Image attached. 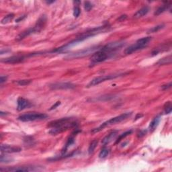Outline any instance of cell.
I'll return each instance as SVG.
<instances>
[{
	"mask_svg": "<svg viewBox=\"0 0 172 172\" xmlns=\"http://www.w3.org/2000/svg\"><path fill=\"white\" fill-rule=\"evenodd\" d=\"M109 28H110L109 24H106L103 26L96 27V28H93L92 29L88 30H87L86 32H83L82 34H81L79 36H78L77 37L75 38L74 40H71V42H69L67 43V44L62 46V47L56 48L55 49H53V50H50L49 52H48V53H60L62 52H64V51L67 50L71 47L76 45L78 43L83 42V40L87 39L90 37L95 36L96 34L102 33V32H106L107 30H108Z\"/></svg>",
	"mask_w": 172,
	"mask_h": 172,
	"instance_id": "obj_1",
	"label": "cell"
},
{
	"mask_svg": "<svg viewBox=\"0 0 172 172\" xmlns=\"http://www.w3.org/2000/svg\"><path fill=\"white\" fill-rule=\"evenodd\" d=\"M77 122L76 120L71 117L62 118L60 119L51 121L48 123V127L50 128L49 133L52 135H56L69 129L76 128Z\"/></svg>",
	"mask_w": 172,
	"mask_h": 172,
	"instance_id": "obj_2",
	"label": "cell"
},
{
	"mask_svg": "<svg viewBox=\"0 0 172 172\" xmlns=\"http://www.w3.org/2000/svg\"><path fill=\"white\" fill-rule=\"evenodd\" d=\"M131 114H132V112H126V113H124V114H122L117 116H116V117L110 118V120H107V121H106V122L102 123V125L99 126V127L93 129L92 131H91V133H98V132L101 131L102 130H103L104 128L107 127V126L116 125V124H118L121 122H122V121L126 120V118L130 117Z\"/></svg>",
	"mask_w": 172,
	"mask_h": 172,
	"instance_id": "obj_3",
	"label": "cell"
},
{
	"mask_svg": "<svg viewBox=\"0 0 172 172\" xmlns=\"http://www.w3.org/2000/svg\"><path fill=\"white\" fill-rule=\"evenodd\" d=\"M151 40V37H143L142 39H139L134 44L129 46L125 50V53L126 55H130V54L136 52L137 50H141L142 48L146 47Z\"/></svg>",
	"mask_w": 172,
	"mask_h": 172,
	"instance_id": "obj_4",
	"label": "cell"
},
{
	"mask_svg": "<svg viewBox=\"0 0 172 172\" xmlns=\"http://www.w3.org/2000/svg\"><path fill=\"white\" fill-rule=\"evenodd\" d=\"M99 46H93V47H89L84 48L83 50H77L76 52L73 53L71 54H69L68 55L65 56V59H79L83 57V56L90 55L91 54H93L97 50L99 49Z\"/></svg>",
	"mask_w": 172,
	"mask_h": 172,
	"instance_id": "obj_5",
	"label": "cell"
},
{
	"mask_svg": "<svg viewBox=\"0 0 172 172\" xmlns=\"http://www.w3.org/2000/svg\"><path fill=\"white\" fill-rule=\"evenodd\" d=\"M48 118V116L43 113L29 112L25 114H22L18 118V119L22 122H30V121L42 120Z\"/></svg>",
	"mask_w": 172,
	"mask_h": 172,
	"instance_id": "obj_6",
	"label": "cell"
},
{
	"mask_svg": "<svg viewBox=\"0 0 172 172\" xmlns=\"http://www.w3.org/2000/svg\"><path fill=\"white\" fill-rule=\"evenodd\" d=\"M126 73H116V74H111V75H101V76L97 77L96 78H94L91 82L89 83V84L87 85V87H92V86H95L99 84L102 82H105V81L107 80H111L113 79H115V78L119 77L121 76H123V75H126Z\"/></svg>",
	"mask_w": 172,
	"mask_h": 172,
	"instance_id": "obj_7",
	"label": "cell"
},
{
	"mask_svg": "<svg viewBox=\"0 0 172 172\" xmlns=\"http://www.w3.org/2000/svg\"><path fill=\"white\" fill-rule=\"evenodd\" d=\"M125 42L122 41V40H119V41H115L108 43L107 44L102 47L101 49L105 51V52L109 53L110 55H111V53L120 49L121 48L125 46Z\"/></svg>",
	"mask_w": 172,
	"mask_h": 172,
	"instance_id": "obj_8",
	"label": "cell"
},
{
	"mask_svg": "<svg viewBox=\"0 0 172 172\" xmlns=\"http://www.w3.org/2000/svg\"><path fill=\"white\" fill-rule=\"evenodd\" d=\"M110 55L109 53L105 52L103 50H102L101 48H99L98 50H97L96 52L94 53L92 56H91V64H95L99 63H102V62L106 61V59H108Z\"/></svg>",
	"mask_w": 172,
	"mask_h": 172,
	"instance_id": "obj_9",
	"label": "cell"
},
{
	"mask_svg": "<svg viewBox=\"0 0 172 172\" xmlns=\"http://www.w3.org/2000/svg\"><path fill=\"white\" fill-rule=\"evenodd\" d=\"M51 90H71L75 87V85L70 82H56L49 85Z\"/></svg>",
	"mask_w": 172,
	"mask_h": 172,
	"instance_id": "obj_10",
	"label": "cell"
},
{
	"mask_svg": "<svg viewBox=\"0 0 172 172\" xmlns=\"http://www.w3.org/2000/svg\"><path fill=\"white\" fill-rule=\"evenodd\" d=\"M39 171V168L36 167H29V166H22V167H12V168H8L0 169L1 171Z\"/></svg>",
	"mask_w": 172,
	"mask_h": 172,
	"instance_id": "obj_11",
	"label": "cell"
},
{
	"mask_svg": "<svg viewBox=\"0 0 172 172\" xmlns=\"http://www.w3.org/2000/svg\"><path fill=\"white\" fill-rule=\"evenodd\" d=\"M26 56L23 55H17V56H12L10 57L2 59L1 62L5 63H9V64H16L19 63L21 62L24 61L25 60Z\"/></svg>",
	"mask_w": 172,
	"mask_h": 172,
	"instance_id": "obj_12",
	"label": "cell"
},
{
	"mask_svg": "<svg viewBox=\"0 0 172 172\" xmlns=\"http://www.w3.org/2000/svg\"><path fill=\"white\" fill-rule=\"evenodd\" d=\"M22 150V149L19 147L12 146L10 145H1V153H19Z\"/></svg>",
	"mask_w": 172,
	"mask_h": 172,
	"instance_id": "obj_13",
	"label": "cell"
},
{
	"mask_svg": "<svg viewBox=\"0 0 172 172\" xmlns=\"http://www.w3.org/2000/svg\"><path fill=\"white\" fill-rule=\"evenodd\" d=\"M17 109L18 111H22L26 108L30 107L32 104L28 99L24 98L23 97H19L17 100Z\"/></svg>",
	"mask_w": 172,
	"mask_h": 172,
	"instance_id": "obj_14",
	"label": "cell"
},
{
	"mask_svg": "<svg viewBox=\"0 0 172 172\" xmlns=\"http://www.w3.org/2000/svg\"><path fill=\"white\" fill-rule=\"evenodd\" d=\"M46 23H47V17H46V16L42 15L40 16L39 20H37L36 25L34 26V28L35 30V31H36V32H39L40 31H41L44 28V27L46 25Z\"/></svg>",
	"mask_w": 172,
	"mask_h": 172,
	"instance_id": "obj_15",
	"label": "cell"
},
{
	"mask_svg": "<svg viewBox=\"0 0 172 172\" xmlns=\"http://www.w3.org/2000/svg\"><path fill=\"white\" fill-rule=\"evenodd\" d=\"M79 132H80V130H78L77 129H76L74 133L72 134V135L68 139L65 145H64L63 149L62 150V154L64 155V153L67 152V149H69V147H71V145L74 143L75 142V136H76V134L78 133H79Z\"/></svg>",
	"mask_w": 172,
	"mask_h": 172,
	"instance_id": "obj_16",
	"label": "cell"
},
{
	"mask_svg": "<svg viewBox=\"0 0 172 172\" xmlns=\"http://www.w3.org/2000/svg\"><path fill=\"white\" fill-rule=\"evenodd\" d=\"M118 134L117 130H114L112 131L111 133H109L107 136H106L104 138L102 139V143L104 145H106L108 144H109L110 142H112L113 141V139H115V137Z\"/></svg>",
	"mask_w": 172,
	"mask_h": 172,
	"instance_id": "obj_17",
	"label": "cell"
},
{
	"mask_svg": "<svg viewBox=\"0 0 172 172\" xmlns=\"http://www.w3.org/2000/svg\"><path fill=\"white\" fill-rule=\"evenodd\" d=\"M34 33H36V31H35V30L33 27V28H30L28 30H26L25 31L21 32V33L17 36V38H16V40H23L24 39H25L26 36H28L29 35L32 34Z\"/></svg>",
	"mask_w": 172,
	"mask_h": 172,
	"instance_id": "obj_18",
	"label": "cell"
},
{
	"mask_svg": "<svg viewBox=\"0 0 172 172\" xmlns=\"http://www.w3.org/2000/svg\"><path fill=\"white\" fill-rule=\"evenodd\" d=\"M149 12V7L148 6H145L141 8V9L139 10L137 12L134 13V18H140L145 16V15H147L148 12Z\"/></svg>",
	"mask_w": 172,
	"mask_h": 172,
	"instance_id": "obj_19",
	"label": "cell"
},
{
	"mask_svg": "<svg viewBox=\"0 0 172 172\" xmlns=\"http://www.w3.org/2000/svg\"><path fill=\"white\" fill-rule=\"evenodd\" d=\"M161 120V117L160 116H157L155 118H153L151 122H150L149 126V130L150 132H153V130H155V128H157V126H158L159 123Z\"/></svg>",
	"mask_w": 172,
	"mask_h": 172,
	"instance_id": "obj_20",
	"label": "cell"
},
{
	"mask_svg": "<svg viewBox=\"0 0 172 172\" xmlns=\"http://www.w3.org/2000/svg\"><path fill=\"white\" fill-rule=\"evenodd\" d=\"M171 4V2H166L165 4L161 5V6L157 8V10L155 11L154 14L155 16H159V15H160L161 13L165 12L166 10H168L169 8L170 7Z\"/></svg>",
	"mask_w": 172,
	"mask_h": 172,
	"instance_id": "obj_21",
	"label": "cell"
},
{
	"mask_svg": "<svg viewBox=\"0 0 172 172\" xmlns=\"http://www.w3.org/2000/svg\"><path fill=\"white\" fill-rule=\"evenodd\" d=\"M171 48V44H169V45L167 44H164L161 46L160 47H158L157 48H155L154 50L152 51L151 53V55L152 56H155V55H157L158 53H159L161 52H163V51H165L169 49V48Z\"/></svg>",
	"mask_w": 172,
	"mask_h": 172,
	"instance_id": "obj_22",
	"label": "cell"
},
{
	"mask_svg": "<svg viewBox=\"0 0 172 172\" xmlns=\"http://www.w3.org/2000/svg\"><path fill=\"white\" fill-rule=\"evenodd\" d=\"M171 55H169L167 56H165L162 59H161L157 62V65H165V64H169L171 63Z\"/></svg>",
	"mask_w": 172,
	"mask_h": 172,
	"instance_id": "obj_23",
	"label": "cell"
},
{
	"mask_svg": "<svg viewBox=\"0 0 172 172\" xmlns=\"http://www.w3.org/2000/svg\"><path fill=\"white\" fill-rule=\"evenodd\" d=\"M132 132H133V130H127V131L125 132V133H122V134H121L118 137V139H116V141L115 145L118 144L121 141H122V140H123L124 139H125L126 137L127 136L130 135V134L132 133Z\"/></svg>",
	"mask_w": 172,
	"mask_h": 172,
	"instance_id": "obj_24",
	"label": "cell"
},
{
	"mask_svg": "<svg viewBox=\"0 0 172 172\" xmlns=\"http://www.w3.org/2000/svg\"><path fill=\"white\" fill-rule=\"evenodd\" d=\"M98 141L97 139L93 140V141L91 142L90 146H89V148H88L89 154L90 155L92 154L94 151V150H95V149L96 148L97 145H98Z\"/></svg>",
	"mask_w": 172,
	"mask_h": 172,
	"instance_id": "obj_25",
	"label": "cell"
},
{
	"mask_svg": "<svg viewBox=\"0 0 172 172\" xmlns=\"http://www.w3.org/2000/svg\"><path fill=\"white\" fill-rule=\"evenodd\" d=\"M13 18H14V14H13V13H10V14L5 16V17L2 19L1 23L2 24H5L9 23L12 20V19Z\"/></svg>",
	"mask_w": 172,
	"mask_h": 172,
	"instance_id": "obj_26",
	"label": "cell"
},
{
	"mask_svg": "<svg viewBox=\"0 0 172 172\" xmlns=\"http://www.w3.org/2000/svg\"><path fill=\"white\" fill-rule=\"evenodd\" d=\"M110 150L109 149H108L106 147H104L103 149L101 150L100 153L99 154V157L100 159H104L106 158L108 155H109Z\"/></svg>",
	"mask_w": 172,
	"mask_h": 172,
	"instance_id": "obj_27",
	"label": "cell"
},
{
	"mask_svg": "<svg viewBox=\"0 0 172 172\" xmlns=\"http://www.w3.org/2000/svg\"><path fill=\"white\" fill-rule=\"evenodd\" d=\"M13 161V159L12 157H9V156H7V155H4L1 154V157H0V162L1 163H10V162H12Z\"/></svg>",
	"mask_w": 172,
	"mask_h": 172,
	"instance_id": "obj_28",
	"label": "cell"
},
{
	"mask_svg": "<svg viewBox=\"0 0 172 172\" xmlns=\"http://www.w3.org/2000/svg\"><path fill=\"white\" fill-rule=\"evenodd\" d=\"M164 27H165V25H164V24H159V25L154 26V27H153L152 28L149 29L147 32L148 33H155V32H157L159 30H160L161 29L163 28Z\"/></svg>",
	"mask_w": 172,
	"mask_h": 172,
	"instance_id": "obj_29",
	"label": "cell"
},
{
	"mask_svg": "<svg viewBox=\"0 0 172 172\" xmlns=\"http://www.w3.org/2000/svg\"><path fill=\"white\" fill-rule=\"evenodd\" d=\"M172 111V106L171 102H167L164 105V112L165 114H170Z\"/></svg>",
	"mask_w": 172,
	"mask_h": 172,
	"instance_id": "obj_30",
	"label": "cell"
},
{
	"mask_svg": "<svg viewBox=\"0 0 172 172\" xmlns=\"http://www.w3.org/2000/svg\"><path fill=\"white\" fill-rule=\"evenodd\" d=\"M16 82H17L18 85H22V86H24V85H29L30 83L32 82V80H30V79H22V80H18Z\"/></svg>",
	"mask_w": 172,
	"mask_h": 172,
	"instance_id": "obj_31",
	"label": "cell"
},
{
	"mask_svg": "<svg viewBox=\"0 0 172 172\" xmlns=\"http://www.w3.org/2000/svg\"><path fill=\"white\" fill-rule=\"evenodd\" d=\"M81 13V10L78 5H75L73 9V16L75 18L79 17Z\"/></svg>",
	"mask_w": 172,
	"mask_h": 172,
	"instance_id": "obj_32",
	"label": "cell"
},
{
	"mask_svg": "<svg viewBox=\"0 0 172 172\" xmlns=\"http://www.w3.org/2000/svg\"><path fill=\"white\" fill-rule=\"evenodd\" d=\"M84 8L85 11H87V12H90V11L93 8V4L90 1H85Z\"/></svg>",
	"mask_w": 172,
	"mask_h": 172,
	"instance_id": "obj_33",
	"label": "cell"
},
{
	"mask_svg": "<svg viewBox=\"0 0 172 172\" xmlns=\"http://www.w3.org/2000/svg\"><path fill=\"white\" fill-rule=\"evenodd\" d=\"M171 82H169L168 83H167V84L161 86V89H162L163 90H168V89L171 88Z\"/></svg>",
	"mask_w": 172,
	"mask_h": 172,
	"instance_id": "obj_34",
	"label": "cell"
},
{
	"mask_svg": "<svg viewBox=\"0 0 172 172\" xmlns=\"http://www.w3.org/2000/svg\"><path fill=\"white\" fill-rule=\"evenodd\" d=\"M126 18H127V16H126V14L122 15V16H120V17L117 19V20L119 21V22H123L124 20H126Z\"/></svg>",
	"mask_w": 172,
	"mask_h": 172,
	"instance_id": "obj_35",
	"label": "cell"
},
{
	"mask_svg": "<svg viewBox=\"0 0 172 172\" xmlns=\"http://www.w3.org/2000/svg\"><path fill=\"white\" fill-rule=\"evenodd\" d=\"M7 76H1V77H0V83L1 84H3L4 82H5L7 81Z\"/></svg>",
	"mask_w": 172,
	"mask_h": 172,
	"instance_id": "obj_36",
	"label": "cell"
},
{
	"mask_svg": "<svg viewBox=\"0 0 172 172\" xmlns=\"http://www.w3.org/2000/svg\"><path fill=\"white\" fill-rule=\"evenodd\" d=\"M147 133V130H142L139 132V133H138V136L139 137H142V136H145V134H146Z\"/></svg>",
	"mask_w": 172,
	"mask_h": 172,
	"instance_id": "obj_37",
	"label": "cell"
},
{
	"mask_svg": "<svg viewBox=\"0 0 172 172\" xmlns=\"http://www.w3.org/2000/svg\"><path fill=\"white\" fill-rule=\"evenodd\" d=\"M61 104V102H56V103L53 105V106L50 108V110H53V109H55L56 107H58L59 105Z\"/></svg>",
	"mask_w": 172,
	"mask_h": 172,
	"instance_id": "obj_38",
	"label": "cell"
},
{
	"mask_svg": "<svg viewBox=\"0 0 172 172\" xmlns=\"http://www.w3.org/2000/svg\"><path fill=\"white\" fill-rule=\"evenodd\" d=\"M26 15H24V16H20V18H18V19H16V22H20L22 20H23L24 18H26Z\"/></svg>",
	"mask_w": 172,
	"mask_h": 172,
	"instance_id": "obj_39",
	"label": "cell"
},
{
	"mask_svg": "<svg viewBox=\"0 0 172 172\" xmlns=\"http://www.w3.org/2000/svg\"><path fill=\"white\" fill-rule=\"evenodd\" d=\"M143 116V114H137L136 115V116H135V119H134V120H138L139 119V118H141V117Z\"/></svg>",
	"mask_w": 172,
	"mask_h": 172,
	"instance_id": "obj_40",
	"label": "cell"
},
{
	"mask_svg": "<svg viewBox=\"0 0 172 172\" xmlns=\"http://www.w3.org/2000/svg\"><path fill=\"white\" fill-rule=\"evenodd\" d=\"M10 50H1V55H3V54H4V53H7V52H10Z\"/></svg>",
	"mask_w": 172,
	"mask_h": 172,
	"instance_id": "obj_41",
	"label": "cell"
},
{
	"mask_svg": "<svg viewBox=\"0 0 172 172\" xmlns=\"http://www.w3.org/2000/svg\"><path fill=\"white\" fill-rule=\"evenodd\" d=\"M7 112H0V115H1V116H3L4 115H7Z\"/></svg>",
	"mask_w": 172,
	"mask_h": 172,
	"instance_id": "obj_42",
	"label": "cell"
},
{
	"mask_svg": "<svg viewBox=\"0 0 172 172\" xmlns=\"http://www.w3.org/2000/svg\"><path fill=\"white\" fill-rule=\"evenodd\" d=\"M53 2H54V1H47V4H51V3H53Z\"/></svg>",
	"mask_w": 172,
	"mask_h": 172,
	"instance_id": "obj_43",
	"label": "cell"
}]
</instances>
